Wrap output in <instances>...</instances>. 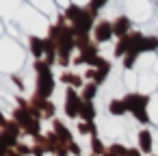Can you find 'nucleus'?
<instances>
[{
  "instance_id": "f257e3e1",
  "label": "nucleus",
  "mask_w": 158,
  "mask_h": 156,
  "mask_svg": "<svg viewBox=\"0 0 158 156\" xmlns=\"http://www.w3.org/2000/svg\"><path fill=\"white\" fill-rule=\"evenodd\" d=\"M145 102H147L145 98H139V95H130V98L126 100V106H128V108H132V111L136 113L139 108H143V106H145ZM139 113H141V111H139Z\"/></svg>"
},
{
  "instance_id": "f03ea898",
  "label": "nucleus",
  "mask_w": 158,
  "mask_h": 156,
  "mask_svg": "<svg viewBox=\"0 0 158 156\" xmlns=\"http://www.w3.org/2000/svg\"><path fill=\"white\" fill-rule=\"evenodd\" d=\"M108 37H110V26H108V24H102V26L98 28V39H100V41H106Z\"/></svg>"
},
{
  "instance_id": "7ed1b4c3",
  "label": "nucleus",
  "mask_w": 158,
  "mask_h": 156,
  "mask_svg": "<svg viewBox=\"0 0 158 156\" xmlns=\"http://www.w3.org/2000/svg\"><path fill=\"white\" fill-rule=\"evenodd\" d=\"M123 108H126V102H119V100H115L113 102V106H110V113H123Z\"/></svg>"
},
{
  "instance_id": "20e7f679",
  "label": "nucleus",
  "mask_w": 158,
  "mask_h": 156,
  "mask_svg": "<svg viewBox=\"0 0 158 156\" xmlns=\"http://www.w3.org/2000/svg\"><path fill=\"white\" fill-rule=\"evenodd\" d=\"M141 145L143 150H149V132H141Z\"/></svg>"
},
{
  "instance_id": "39448f33",
  "label": "nucleus",
  "mask_w": 158,
  "mask_h": 156,
  "mask_svg": "<svg viewBox=\"0 0 158 156\" xmlns=\"http://www.w3.org/2000/svg\"><path fill=\"white\" fill-rule=\"evenodd\" d=\"M2 121H5V119H2V115H0V124H2Z\"/></svg>"
}]
</instances>
